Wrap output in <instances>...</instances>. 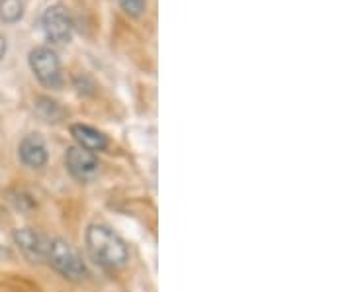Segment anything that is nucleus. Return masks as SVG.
Segmentation results:
<instances>
[{
  "label": "nucleus",
  "mask_w": 352,
  "mask_h": 292,
  "mask_svg": "<svg viewBox=\"0 0 352 292\" xmlns=\"http://www.w3.org/2000/svg\"><path fill=\"white\" fill-rule=\"evenodd\" d=\"M4 53H6V39L0 36V59L4 57Z\"/></svg>",
  "instance_id": "11"
},
{
  "label": "nucleus",
  "mask_w": 352,
  "mask_h": 292,
  "mask_svg": "<svg viewBox=\"0 0 352 292\" xmlns=\"http://www.w3.org/2000/svg\"><path fill=\"white\" fill-rule=\"evenodd\" d=\"M24 16L22 0H0V20L4 24H16Z\"/></svg>",
  "instance_id": "9"
},
{
  "label": "nucleus",
  "mask_w": 352,
  "mask_h": 292,
  "mask_svg": "<svg viewBox=\"0 0 352 292\" xmlns=\"http://www.w3.org/2000/svg\"><path fill=\"white\" fill-rule=\"evenodd\" d=\"M47 263L55 269L59 275L69 280H82L88 277L87 263L78 255L75 247L65 240L53 238L47 253Z\"/></svg>",
  "instance_id": "2"
},
{
  "label": "nucleus",
  "mask_w": 352,
  "mask_h": 292,
  "mask_svg": "<svg viewBox=\"0 0 352 292\" xmlns=\"http://www.w3.org/2000/svg\"><path fill=\"white\" fill-rule=\"evenodd\" d=\"M18 155H20V161L30 169H41L47 163V145L45 141L39 138L38 134H32V136H25L20 147H18Z\"/></svg>",
  "instance_id": "7"
},
{
  "label": "nucleus",
  "mask_w": 352,
  "mask_h": 292,
  "mask_svg": "<svg viewBox=\"0 0 352 292\" xmlns=\"http://www.w3.org/2000/svg\"><path fill=\"white\" fill-rule=\"evenodd\" d=\"M65 167L71 173V177L80 182H88L98 175L100 161H98L96 153L87 152L76 145V147H69L65 153Z\"/></svg>",
  "instance_id": "6"
},
{
  "label": "nucleus",
  "mask_w": 352,
  "mask_h": 292,
  "mask_svg": "<svg viewBox=\"0 0 352 292\" xmlns=\"http://www.w3.org/2000/svg\"><path fill=\"white\" fill-rule=\"evenodd\" d=\"M14 242L30 263H43L47 261L51 238L41 233L39 229L20 228L14 231Z\"/></svg>",
  "instance_id": "5"
},
{
  "label": "nucleus",
  "mask_w": 352,
  "mask_h": 292,
  "mask_svg": "<svg viewBox=\"0 0 352 292\" xmlns=\"http://www.w3.org/2000/svg\"><path fill=\"white\" fill-rule=\"evenodd\" d=\"M120 6L124 8V12L131 18H139L143 16L145 8H147V0H118Z\"/></svg>",
  "instance_id": "10"
},
{
  "label": "nucleus",
  "mask_w": 352,
  "mask_h": 292,
  "mask_svg": "<svg viewBox=\"0 0 352 292\" xmlns=\"http://www.w3.org/2000/svg\"><path fill=\"white\" fill-rule=\"evenodd\" d=\"M41 25L51 43H69L73 39V18L63 4H51L41 16Z\"/></svg>",
  "instance_id": "4"
},
{
  "label": "nucleus",
  "mask_w": 352,
  "mask_h": 292,
  "mask_svg": "<svg viewBox=\"0 0 352 292\" xmlns=\"http://www.w3.org/2000/svg\"><path fill=\"white\" fill-rule=\"evenodd\" d=\"M30 69L36 75L39 83L51 90H59L63 87V71H61V61L59 55L51 48L39 45L30 51Z\"/></svg>",
  "instance_id": "3"
},
{
  "label": "nucleus",
  "mask_w": 352,
  "mask_h": 292,
  "mask_svg": "<svg viewBox=\"0 0 352 292\" xmlns=\"http://www.w3.org/2000/svg\"><path fill=\"white\" fill-rule=\"evenodd\" d=\"M87 247L92 259L106 269H122L129 261L126 242L106 224L88 226Z\"/></svg>",
  "instance_id": "1"
},
{
  "label": "nucleus",
  "mask_w": 352,
  "mask_h": 292,
  "mask_svg": "<svg viewBox=\"0 0 352 292\" xmlns=\"http://www.w3.org/2000/svg\"><path fill=\"white\" fill-rule=\"evenodd\" d=\"M71 136L76 140L78 147H82L87 152L100 153L108 149V138L96 127H90L87 124H75V126H71Z\"/></svg>",
  "instance_id": "8"
}]
</instances>
